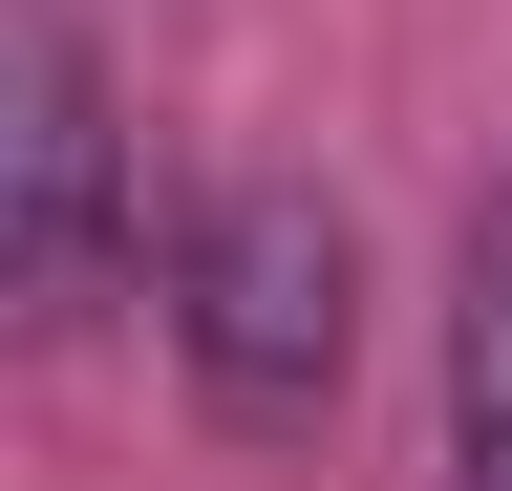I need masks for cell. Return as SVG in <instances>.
I'll use <instances>...</instances> for the list:
<instances>
[{
	"mask_svg": "<svg viewBox=\"0 0 512 491\" xmlns=\"http://www.w3.org/2000/svg\"><path fill=\"white\" fill-rule=\"evenodd\" d=\"M128 278V107L64 43V0H0V321L64 342Z\"/></svg>",
	"mask_w": 512,
	"mask_h": 491,
	"instance_id": "obj_2",
	"label": "cell"
},
{
	"mask_svg": "<svg viewBox=\"0 0 512 491\" xmlns=\"http://www.w3.org/2000/svg\"><path fill=\"white\" fill-rule=\"evenodd\" d=\"M448 491H512V193L470 214V278H448Z\"/></svg>",
	"mask_w": 512,
	"mask_h": 491,
	"instance_id": "obj_3",
	"label": "cell"
},
{
	"mask_svg": "<svg viewBox=\"0 0 512 491\" xmlns=\"http://www.w3.org/2000/svg\"><path fill=\"white\" fill-rule=\"evenodd\" d=\"M171 363H192V406L235 449H299L342 406V363H363V235L299 171H235L192 214V257H171Z\"/></svg>",
	"mask_w": 512,
	"mask_h": 491,
	"instance_id": "obj_1",
	"label": "cell"
}]
</instances>
